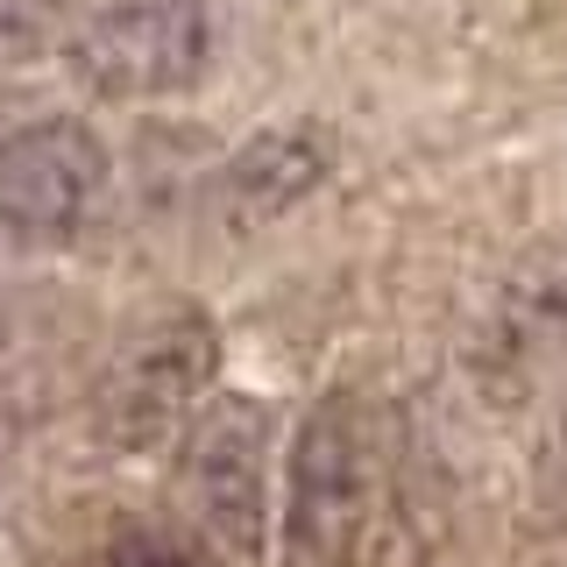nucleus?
<instances>
[{"label":"nucleus","instance_id":"1","mask_svg":"<svg viewBox=\"0 0 567 567\" xmlns=\"http://www.w3.org/2000/svg\"><path fill=\"white\" fill-rule=\"evenodd\" d=\"M377 496V440L354 390L312 398L284 447V511H277V567H354L369 539Z\"/></svg>","mask_w":567,"mask_h":567},{"label":"nucleus","instance_id":"4","mask_svg":"<svg viewBox=\"0 0 567 567\" xmlns=\"http://www.w3.org/2000/svg\"><path fill=\"white\" fill-rule=\"evenodd\" d=\"M106 142L79 114H35L0 135V235L29 248L79 241L106 199Z\"/></svg>","mask_w":567,"mask_h":567},{"label":"nucleus","instance_id":"2","mask_svg":"<svg viewBox=\"0 0 567 567\" xmlns=\"http://www.w3.org/2000/svg\"><path fill=\"white\" fill-rule=\"evenodd\" d=\"M227 43V0H100L64 35V64L93 100L150 106L213 79Z\"/></svg>","mask_w":567,"mask_h":567},{"label":"nucleus","instance_id":"3","mask_svg":"<svg viewBox=\"0 0 567 567\" xmlns=\"http://www.w3.org/2000/svg\"><path fill=\"white\" fill-rule=\"evenodd\" d=\"M270 461H277V425L256 398L227 390L213 398L185 433V504L192 532L220 560L262 554V539H277L270 518Z\"/></svg>","mask_w":567,"mask_h":567},{"label":"nucleus","instance_id":"6","mask_svg":"<svg viewBox=\"0 0 567 567\" xmlns=\"http://www.w3.org/2000/svg\"><path fill=\"white\" fill-rule=\"evenodd\" d=\"M333 177V142L319 121H277V128H256L213 171L206 199L213 220L235 227V235H256V227H277L284 213H298L319 185Z\"/></svg>","mask_w":567,"mask_h":567},{"label":"nucleus","instance_id":"5","mask_svg":"<svg viewBox=\"0 0 567 567\" xmlns=\"http://www.w3.org/2000/svg\"><path fill=\"white\" fill-rule=\"evenodd\" d=\"M213 341L206 319H171V327L142 333V341L106 369L100 398H93V425L106 447H156L177 425L199 412V398L213 390Z\"/></svg>","mask_w":567,"mask_h":567},{"label":"nucleus","instance_id":"7","mask_svg":"<svg viewBox=\"0 0 567 567\" xmlns=\"http://www.w3.org/2000/svg\"><path fill=\"white\" fill-rule=\"evenodd\" d=\"M106 567H185V546L156 539V532H128V539L114 546V560Z\"/></svg>","mask_w":567,"mask_h":567}]
</instances>
